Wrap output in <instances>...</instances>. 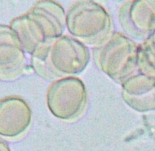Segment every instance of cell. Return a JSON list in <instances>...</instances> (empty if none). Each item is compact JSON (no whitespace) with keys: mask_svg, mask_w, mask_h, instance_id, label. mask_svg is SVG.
<instances>
[{"mask_svg":"<svg viewBox=\"0 0 155 151\" xmlns=\"http://www.w3.org/2000/svg\"><path fill=\"white\" fill-rule=\"evenodd\" d=\"M48 61L57 74H76L82 72L88 61L86 47L79 40L68 36L57 39L51 45Z\"/></svg>","mask_w":155,"mask_h":151,"instance_id":"cell-1","label":"cell"},{"mask_svg":"<svg viewBox=\"0 0 155 151\" xmlns=\"http://www.w3.org/2000/svg\"><path fill=\"white\" fill-rule=\"evenodd\" d=\"M84 93V87L80 79L63 78L55 82L49 90V107L55 116L64 119L72 118L82 109Z\"/></svg>","mask_w":155,"mask_h":151,"instance_id":"cell-2","label":"cell"},{"mask_svg":"<svg viewBox=\"0 0 155 151\" xmlns=\"http://www.w3.org/2000/svg\"><path fill=\"white\" fill-rule=\"evenodd\" d=\"M24 50L11 28L1 26V75L14 76L25 65Z\"/></svg>","mask_w":155,"mask_h":151,"instance_id":"cell-3","label":"cell"},{"mask_svg":"<svg viewBox=\"0 0 155 151\" xmlns=\"http://www.w3.org/2000/svg\"><path fill=\"white\" fill-rule=\"evenodd\" d=\"M43 30L49 41L60 38L64 28L65 14L53 1H40L29 13Z\"/></svg>","mask_w":155,"mask_h":151,"instance_id":"cell-4","label":"cell"},{"mask_svg":"<svg viewBox=\"0 0 155 151\" xmlns=\"http://www.w3.org/2000/svg\"><path fill=\"white\" fill-rule=\"evenodd\" d=\"M11 29L17 36L23 50L31 54L50 43L42 28L29 13L14 19Z\"/></svg>","mask_w":155,"mask_h":151,"instance_id":"cell-5","label":"cell"},{"mask_svg":"<svg viewBox=\"0 0 155 151\" xmlns=\"http://www.w3.org/2000/svg\"><path fill=\"white\" fill-rule=\"evenodd\" d=\"M91 6L88 1H79L73 5L67 14L66 21L69 31L80 39H90L97 32Z\"/></svg>","mask_w":155,"mask_h":151,"instance_id":"cell-6","label":"cell"},{"mask_svg":"<svg viewBox=\"0 0 155 151\" xmlns=\"http://www.w3.org/2000/svg\"><path fill=\"white\" fill-rule=\"evenodd\" d=\"M30 120V112L23 101L9 99L1 104V126L6 125L20 131L25 129Z\"/></svg>","mask_w":155,"mask_h":151,"instance_id":"cell-7","label":"cell"}]
</instances>
